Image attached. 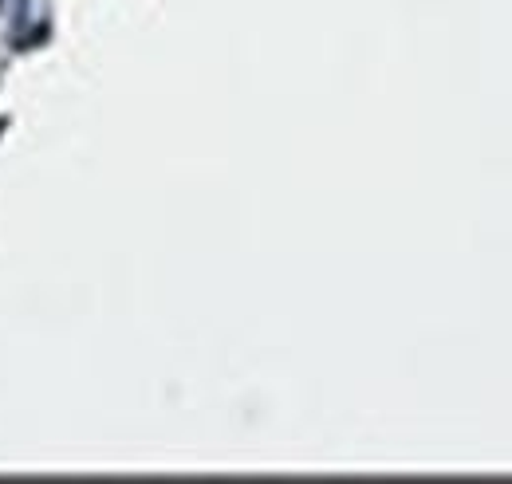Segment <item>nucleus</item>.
<instances>
[]
</instances>
